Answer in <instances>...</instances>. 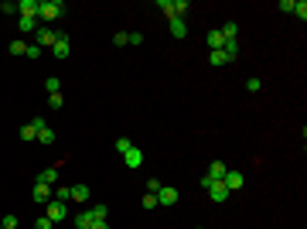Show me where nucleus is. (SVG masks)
I'll use <instances>...</instances> for the list:
<instances>
[{
	"instance_id": "nucleus-1",
	"label": "nucleus",
	"mask_w": 307,
	"mask_h": 229,
	"mask_svg": "<svg viewBox=\"0 0 307 229\" xmlns=\"http://www.w3.org/2000/svg\"><path fill=\"white\" fill-rule=\"evenodd\" d=\"M62 14H65V4H62V0H44V4L38 7V18L41 21H58Z\"/></svg>"
},
{
	"instance_id": "nucleus-2",
	"label": "nucleus",
	"mask_w": 307,
	"mask_h": 229,
	"mask_svg": "<svg viewBox=\"0 0 307 229\" xmlns=\"http://www.w3.org/2000/svg\"><path fill=\"white\" fill-rule=\"evenodd\" d=\"M58 38H62V35H58L55 28H38V31H34V45H38V48H55Z\"/></svg>"
},
{
	"instance_id": "nucleus-3",
	"label": "nucleus",
	"mask_w": 307,
	"mask_h": 229,
	"mask_svg": "<svg viewBox=\"0 0 307 229\" xmlns=\"http://www.w3.org/2000/svg\"><path fill=\"white\" fill-rule=\"evenodd\" d=\"M181 195H178V188H171V185H160L157 188V205H174Z\"/></svg>"
},
{
	"instance_id": "nucleus-4",
	"label": "nucleus",
	"mask_w": 307,
	"mask_h": 229,
	"mask_svg": "<svg viewBox=\"0 0 307 229\" xmlns=\"http://www.w3.org/2000/svg\"><path fill=\"white\" fill-rule=\"evenodd\" d=\"M52 222H62V219H68V205L65 202H48V212H44Z\"/></svg>"
},
{
	"instance_id": "nucleus-5",
	"label": "nucleus",
	"mask_w": 307,
	"mask_h": 229,
	"mask_svg": "<svg viewBox=\"0 0 307 229\" xmlns=\"http://www.w3.org/2000/svg\"><path fill=\"white\" fill-rule=\"evenodd\" d=\"M205 191H208V198H212V202H226V198H229V188H226L222 181H212V185H208Z\"/></svg>"
},
{
	"instance_id": "nucleus-6",
	"label": "nucleus",
	"mask_w": 307,
	"mask_h": 229,
	"mask_svg": "<svg viewBox=\"0 0 307 229\" xmlns=\"http://www.w3.org/2000/svg\"><path fill=\"white\" fill-rule=\"evenodd\" d=\"M123 164H126V168H140V164H144V151H140V147H130V151L123 154Z\"/></svg>"
},
{
	"instance_id": "nucleus-7",
	"label": "nucleus",
	"mask_w": 307,
	"mask_h": 229,
	"mask_svg": "<svg viewBox=\"0 0 307 229\" xmlns=\"http://www.w3.org/2000/svg\"><path fill=\"white\" fill-rule=\"evenodd\" d=\"M38 7H41V0H20L18 4L20 18H38Z\"/></svg>"
},
{
	"instance_id": "nucleus-8",
	"label": "nucleus",
	"mask_w": 307,
	"mask_h": 229,
	"mask_svg": "<svg viewBox=\"0 0 307 229\" xmlns=\"http://www.w3.org/2000/svg\"><path fill=\"white\" fill-rule=\"evenodd\" d=\"M242 181H246V178H242V171H226V178H222V185H226L229 191L242 188Z\"/></svg>"
},
{
	"instance_id": "nucleus-9",
	"label": "nucleus",
	"mask_w": 307,
	"mask_h": 229,
	"mask_svg": "<svg viewBox=\"0 0 307 229\" xmlns=\"http://www.w3.org/2000/svg\"><path fill=\"white\" fill-rule=\"evenodd\" d=\"M52 52H55V58H68V55H72V45H68V35H62V38L55 41V48H52Z\"/></svg>"
},
{
	"instance_id": "nucleus-10",
	"label": "nucleus",
	"mask_w": 307,
	"mask_h": 229,
	"mask_svg": "<svg viewBox=\"0 0 307 229\" xmlns=\"http://www.w3.org/2000/svg\"><path fill=\"white\" fill-rule=\"evenodd\" d=\"M188 11H192V4H188V0H171V21L174 18H184Z\"/></svg>"
},
{
	"instance_id": "nucleus-11",
	"label": "nucleus",
	"mask_w": 307,
	"mask_h": 229,
	"mask_svg": "<svg viewBox=\"0 0 307 229\" xmlns=\"http://www.w3.org/2000/svg\"><path fill=\"white\" fill-rule=\"evenodd\" d=\"M171 35H174V38H188V21H184V18H174L171 21Z\"/></svg>"
},
{
	"instance_id": "nucleus-12",
	"label": "nucleus",
	"mask_w": 307,
	"mask_h": 229,
	"mask_svg": "<svg viewBox=\"0 0 307 229\" xmlns=\"http://www.w3.org/2000/svg\"><path fill=\"white\" fill-rule=\"evenodd\" d=\"M226 171H229V168H226L222 161H212V164H208V178H212V181H222Z\"/></svg>"
},
{
	"instance_id": "nucleus-13",
	"label": "nucleus",
	"mask_w": 307,
	"mask_h": 229,
	"mask_svg": "<svg viewBox=\"0 0 307 229\" xmlns=\"http://www.w3.org/2000/svg\"><path fill=\"white\" fill-rule=\"evenodd\" d=\"M205 41H208L212 52H218V48L226 45V38H222V31H218V28H215V31H208V35H205Z\"/></svg>"
},
{
	"instance_id": "nucleus-14",
	"label": "nucleus",
	"mask_w": 307,
	"mask_h": 229,
	"mask_svg": "<svg viewBox=\"0 0 307 229\" xmlns=\"http://www.w3.org/2000/svg\"><path fill=\"white\" fill-rule=\"evenodd\" d=\"M34 202H52V185L34 181Z\"/></svg>"
},
{
	"instance_id": "nucleus-15",
	"label": "nucleus",
	"mask_w": 307,
	"mask_h": 229,
	"mask_svg": "<svg viewBox=\"0 0 307 229\" xmlns=\"http://www.w3.org/2000/svg\"><path fill=\"white\" fill-rule=\"evenodd\" d=\"M92 222H96V219H92V212H89V209L76 215V229H92Z\"/></svg>"
},
{
	"instance_id": "nucleus-16",
	"label": "nucleus",
	"mask_w": 307,
	"mask_h": 229,
	"mask_svg": "<svg viewBox=\"0 0 307 229\" xmlns=\"http://www.w3.org/2000/svg\"><path fill=\"white\" fill-rule=\"evenodd\" d=\"M38 181H41V185H55V181H58V168H44V171L38 174Z\"/></svg>"
},
{
	"instance_id": "nucleus-17",
	"label": "nucleus",
	"mask_w": 307,
	"mask_h": 229,
	"mask_svg": "<svg viewBox=\"0 0 307 229\" xmlns=\"http://www.w3.org/2000/svg\"><path fill=\"white\" fill-rule=\"evenodd\" d=\"M20 140H28V144L38 140V127H34V123H24V127H20Z\"/></svg>"
},
{
	"instance_id": "nucleus-18",
	"label": "nucleus",
	"mask_w": 307,
	"mask_h": 229,
	"mask_svg": "<svg viewBox=\"0 0 307 229\" xmlns=\"http://www.w3.org/2000/svg\"><path fill=\"white\" fill-rule=\"evenodd\" d=\"M18 28L24 31V35H31V31H38V18H20Z\"/></svg>"
},
{
	"instance_id": "nucleus-19",
	"label": "nucleus",
	"mask_w": 307,
	"mask_h": 229,
	"mask_svg": "<svg viewBox=\"0 0 307 229\" xmlns=\"http://www.w3.org/2000/svg\"><path fill=\"white\" fill-rule=\"evenodd\" d=\"M222 52H226L229 62H236V55H239V41H226V45H222Z\"/></svg>"
},
{
	"instance_id": "nucleus-20",
	"label": "nucleus",
	"mask_w": 307,
	"mask_h": 229,
	"mask_svg": "<svg viewBox=\"0 0 307 229\" xmlns=\"http://www.w3.org/2000/svg\"><path fill=\"white\" fill-rule=\"evenodd\" d=\"M208 65H229L226 52H222V48H218V52H208Z\"/></svg>"
},
{
	"instance_id": "nucleus-21",
	"label": "nucleus",
	"mask_w": 307,
	"mask_h": 229,
	"mask_svg": "<svg viewBox=\"0 0 307 229\" xmlns=\"http://www.w3.org/2000/svg\"><path fill=\"white\" fill-rule=\"evenodd\" d=\"M72 198L76 202H89V188L86 185H72Z\"/></svg>"
},
{
	"instance_id": "nucleus-22",
	"label": "nucleus",
	"mask_w": 307,
	"mask_h": 229,
	"mask_svg": "<svg viewBox=\"0 0 307 229\" xmlns=\"http://www.w3.org/2000/svg\"><path fill=\"white\" fill-rule=\"evenodd\" d=\"M290 14H297V18L304 21L307 18V4H304V0H294V11H290Z\"/></svg>"
},
{
	"instance_id": "nucleus-23",
	"label": "nucleus",
	"mask_w": 307,
	"mask_h": 229,
	"mask_svg": "<svg viewBox=\"0 0 307 229\" xmlns=\"http://www.w3.org/2000/svg\"><path fill=\"white\" fill-rule=\"evenodd\" d=\"M44 89H48V93L55 96V93H62V82H58V79L52 76V79H44Z\"/></svg>"
},
{
	"instance_id": "nucleus-24",
	"label": "nucleus",
	"mask_w": 307,
	"mask_h": 229,
	"mask_svg": "<svg viewBox=\"0 0 307 229\" xmlns=\"http://www.w3.org/2000/svg\"><path fill=\"white\" fill-rule=\"evenodd\" d=\"M140 205H144V209H157V195H150V191H147V195L140 198Z\"/></svg>"
},
{
	"instance_id": "nucleus-25",
	"label": "nucleus",
	"mask_w": 307,
	"mask_h": 229,
	"mask_svg": "<svg viewBox=\"0 0 307 229\" xmlns=\"http://www.w3.org/2000/svg\"><path fill=\"white\" fill-rule=\"evenodd\" d=\"M38 140H41V144H55V134L44 127V130H38Z\"/></svg>"
},
{
	"instance_id": "nucleus-26",
	"label": "nucleus",
	"mask_w": 307,
	"mask_h": 229,
	"mask_svg": "<svg viewBox=\"0 0 307 229\" xmlns=\"http://www.w3.org/2000/svg\"><path fill=\"white\" fill-rule=\"evenodd\" d=\"M130 147H134V144H130V137H120V140H116V151H120V154H126Z\"/></svg>"
},
{
	"instance_id": "nucleus-27",
	"label": "nucleus",
	"mask_w": 307,
	"mask_h": 229,
	"mask_svg": "<svg viewBox=\"0 0 307 229\" xmlns=\"http://www.w3.org/2000/svg\"><path fill=\"white\" fill-rule=\"evenodd\" d=\"M92 219H106V215H110V209H106V205H92Z\"/></svg>"
},
{
	"instance_id": "nucleus-28",
	"label": "nucleus",
	"mask_w": 307,
	"mask_h": 229,
	"mask_svg": "<svg viewBox=\"0 0 307 229\" xmlns=\"http://www.w3.org/2000/svg\"><path fill=\"white\" fill-rule=\"evenodd\" d=\"M24 52H28L24 41H10V55H24Z\"/></svg>"
},
{
	"instance_id": "nucleus-29",
	"label": "nucleus",
	"mask_w": 307,
	"mask_h": 229,
	"mask_svg": "<svg viewBox=\"0 0 307 229\" xmlns=\"http://www.w3.org/2000/svg\"><path fill=\"white\" fill-rule=\"evenodd\" d=\"M72 198V188H58L55 191V202H68Z\"/></svg>"
},
{
	"instance_id": "nucleus-30",
	"label": "nucleus",
	"mask_w": 307,
	"mask_h": 229,
	"mask_svg": "<svg viewBox=\"0 0 307 229\" xmlns=\"http://www.w3.org/2000/svg\"><path fill=\"white\" fill-rule=\"evenodd\" d=\"M126 45H144V35H140V31H130V35H126Z\"/></svg>"
},
{
	"instance_id": "nucleus-31",
	"label": "nucleus",
	"mask_w": 307,
	"mask_h": 229,
	"mask_svg": "<svg viewBox=\"0 0 307 229\" xmlns=\"http://www.w3.org/2000/svg\"><path fill=\"white\" fill-rule=\"evenodd\" d=\"M34 229H55V222H52V219H48V215H41L38 222H34Z\"/></svg>"
},
{
	"instance_id": "nucleus-32",
	"label": "nucleus",
	"mask_w": 307,
	"mask_h": 229,
	"mask_svg": "<svg viewBox=\"0 0 307 229\" xmlns=\"http://www.w3.org/2000/svg\"><path fill=\"white\" fill-rule=\"evenodd\" d=\"M0 226H4V229H18V215H4Z\"/></svg>"
},
{
	"instance_id": "nucleus-33",
	"label": "nucleus",
	"mask_w": 307,
	"mask_h": 229,
	"mask_svg": "<svg viewBox=\"0 0 307 229\" xmlns=\"http://www.w3.org/2000/svg\"><path fill=\"white\" fill-rule=\"evenodd\" d=\"M260 86H263L260 79H250V82H246V89H250V93H260Z\"/></svg>"
},
{
	"instance_id": "nucleus-34",
	"label": "nucleus",
	"mask_w": 307,
	"mask_h": 229,
	"mask_svg": "<svg viewBox=\"0 0 307 229\" xmlns=\"http://www.w3.org/2000/svg\"><path fill=\"white\" fill-rule=\"evenodd\" d=\"M24 55H28V58H38L41 48H38V45H28V52H24Z\"/></svg>"
},
{
	"instance_id": "nucleus-35",
	"label": "nucleus",
	"mask_w": 307,
	"mask_h": 229,
	"mask_svg": "<svg viewBox=\"0 0 307 229\" xmlns=\"http://www.w3.org/2000/svg\"><path fill=\"white\" fill-rule=\"evenodd\" d=\"M92 229H110V222H106V219H96V222H92Z\"/></svg>"
},
{
	"instance_id": "nucleus-36",
	"label": "nucleus",
	"mask_w": 307,
	"mask_h": 229,
	"mask_svg": "<svg viewBox=\"0 0 307 229\" xmlns=\"http://www.w3.org/2000/svg\"><path fill=\"white\" fill-rule=\"evenodd\" d=\"M0 229H4V226H0Z\"/></svg>"
}]
</instances>
